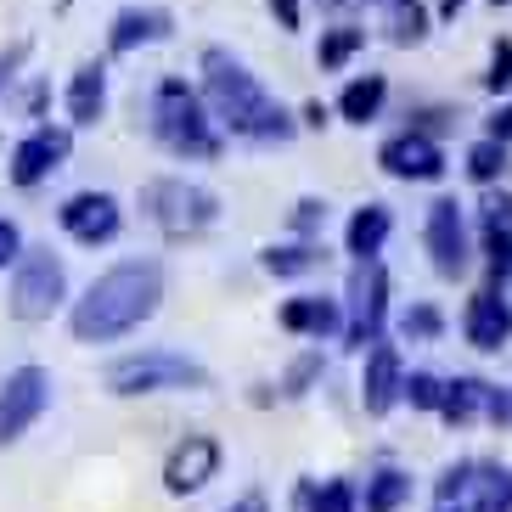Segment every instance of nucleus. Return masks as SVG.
I'll return each mask as SVG.
<instances>
[{"instance_id":"nucleus-38","label":"nucleus","mask_w":512,"mask_h":512,"mask_svg":"<svg viewBox=\"0 0 512 512\" xmlns=\"http://www.w3.org/2000/svg\"><path fill=\"white\" fill-rule=\"evenodd\" d=\"M271 17L282 34H299L304 29V0H271Z\"/></svg>"},{"instance_id":"nucleus-7","label":"nucleus","mask_w":512,"mask_h":512,"mask_svg":"<svg viewBox=\"0 0 512 512\" xmlns=\"http://www.w3.org/2000/svg\"><path fill=\"white\" fill-rule=\"evenodd\" d=\"M389 327V271L383 259H355L344 287V349L366 355Z\"/></svg>"},{"instance_id":"nucleus-27","label":"nucleus","mask_w":512,"mask_h":512,"mask_svg":"<svg viewBox=\"0 0 512 512\" xmlns=\"http://www.w3.org/2000/svg\"><path fill=\"white\" fill-rule=\"evenodd\" d=\"M507 141H496V136H479L473 147L462 152V169H467V181L473 186H501L507 181Z\"/></svg>"},{"instance_id":"nucleus-33","label":"nucleus","mask_w":512,"mask_h":512,"mask_svg":"<svg viewBox=\"0 0 512 512\" xmlns=\"http://www.w3.org/2000/svg\"><path fill=\"white\" fill-rule=\"evenodd\" d=\"M484 91L496 96V102L512 91V40H507V34H496V40H490V68H484Z\"/></svg>"},{"instance_id":"nucleus-44","label":"nucleus","mask_w":512,"mask_h":512,"mask_svg":"<svg viewBox=\"0 0 512 512\" xmlns=\"http://www.w3.org/2000/svg\"><path fill=\"white\" fill-rule=\"evenodd\" d=\"M467 512H512V507H501L496 496H473V507H467Z\"/></svg>"},{"instance_id":"nucleus-13","label":"nucleus","mask_w":512,"mask_h":512,"mask_svg":"<svg viewBox=\"0 0 512 512\" xmlns=\"http://www.w3.org/2000/svg\"><path fill=\"white\" fill-rule=\"evenodd\" d=\"M400 400H406V361H400V344H383V338H377L361 355V411L366 417H389Z\"/></svg>"},{"instance_id":"nucleus-43","label":"nucleus","mask_w":512,"mask_h":512,"mask_svg":"<svg viewBox=\"0 0 512 512\" xmlns=\"http://www.w3.org/2000/svg\"><path fill=\"white\" fill-rule=\"evenodd\" d=\"M462 6H467V0H439L434 12H439V23H456V17H462Z\"/></svg>"},{"instance_id":"nucleus-28","label":"nucleus","mask_w":512,"mask_h":512,"mask_svg":"<svg viewBox=\"0 0 512 512\" xmlns=\"http://www.w3.org/2000/svg\"><path fill=\"white\" fill-rule=\"evenodd\" d=\"M321 377H327V355H321V349H304V355H293V361H287L276 394H282V400H304L310 389H321Z\"/></svg>"},{"instance_id":"nucleus-5","label":"nucleus","mask_w":512,"mask_h":512,"mask_svg":"<svg viewBox=\"0 0 512 512\" xmlns=\"http://www.w3.org/2000/svg\"><path fill=\"white\" fill-rule=\"evenodd\" d=\"M136 203H141V220L158 226L164 237H175V242L203 237V231L220 220V197H214L209 186L186 181V175H158V181H147Z\"/></svg>"},{"instance_id":"nucleus-19","label":"nucleus","mask_w":512,"mask_h":512,"mask_svg":"<svg viewBox=\"0 0 512 512\" xmlns=\"http://www.w3.org/2000/svg\"><path fill=\"white\" fill-rule=\"evenodd\" d=\"M107 113V62H79L74 79H68V124L74 130H91V124H102Z\"/></svg>"},{"instance_id":"nucleus-42","label":"nucleus","mask_w":512,"mask_h":512,"mask_svg":"<svg viewBox=\"0 0 512 512\" xmlns=\"http://www.w3.org/2000/svg\"><path fill=\"white\" fill-rule=\"evenodd\" d=\"M226 512H271V501H265V490H248V496H237Z\"/></svg>"},{"instance_id":"nucleus-25","label":"nucleus","mask_w":512,"mask_h":512,"mask_svg":"<svg viewBox=\"0 0 512 512\" xmlns=\"http://www.w3.org/2000/svg\"><path fill=\"white\" fill-rule=\"evenodd\" d=\"M406 501H411V473H406V467L383 462V467L366 473V490H361V507L366 512H400Z\"/></svg>"},{"instance_id":"nucleus-12","label":"nucleus","mask_w":512,"mask_h":512,"mask_svg":"<svg viewBox=\"0 0 512 512\" xmlns=\"http://www.w3.org/2000/svg\"><path fill=\"white\" fill-rule=\"evenodd\" d=\"M377 169L389 175V181H445V147H439L428 130H417V124H406L400 136H389L383 147H377Z\"/></svg>"},{"instance_id":"nucleus-8","label":"nucleus","mask_w":512,"mask_h":512,"mask_svg":"<svg viewBox=\"0 0 512 512\" xmlns=\"http://www.w3.org/2000/svg\"><path fill=\"white\" fill-rule=\"evenodd\" d=\"M422 248H428L434 276H445V282L467 276V265H473V231H467V209L456 197H434L428 203V214H422Z\"/></svg>"},{"instance_id":"nucleus-15","label":"nucleus","mask_w":512,"mask_h":512,"mask_svg":"<svg viewBox=\"0 0 512 512\" xmlns=\"http://www.w3.org/2000/svg\"><path fill=\"white\" fill-rule=\"evenodd\" d=\"M209 479H220V439L214 434H186L164 456V490L169 496H197Z\"/></svg>"},{"instance_id":"nucleus-11","label":"nucleus","mask_w":512,"mask_h":512,"mask_svg":"<svg viewBox=\"0 0 512 512\" xmlns=\"http://www.w3.org/2000/svg\"><path fill=\"white\" fill-rule=\"evenodd\" d=\"M57 226L68 231V237L79 242V248H107V242L124 231V203L113 192H74V197H62V209H57Z\"/></svg>"},{"instance_id":"nucleus-1","label":"nucleus","mask_w":512,"mask_h":512,"mask_svg":"<svg viewBox=\"0 0 512 512\" xmlns=\"http://www.w3.org/2000/svg\"><path fill=\"white\" fill-rule=\"evenodd\" d=\"M158 304H164V265L119 259L68 304V332H74V344H119L141 321L158 316Z\"/></svg>"},{"instance_id":"nucleus-47","label":"nucleus","mask_w":512,"mask_h":512,"mask_svg":"<svg viewBox=\"0 0 512 512\" xmlns=\"http://www.w3.org/2000/svg\"><path fill=\"white\" fill-rule=\"evenodd\" d=\"M490 6H496V12H501V6H512V0H490Z\"/></svg>"},{"instance_id":"nucleus-18","label":"nucleus","mask_w":512,"mask_h":512,"mask_svg":"<svg viewBox=\"0 0 512 512\" xmlns=\"http://www.w3.org/2000/svg\"><path fill=\"white\" fill-rule=\"evenodd\" d=\"M169 29H175V17L164 6H124L107 23V57H130L141 46H158V40H169Z\"/></svg>"},{"instance_id":"nucleus-45","label":"nucleus","mask_w":512,"mask_h":512,"mask_svg":"<svg viewBox=\"0 0 512 512\" xmlns=\"http://www.w3.org/2000/svg\"><path fill=\"white\" fill-rule=\"evenodd\" d=\"M434 512H467V507H462V501H439Z\"/></svg>"},{"instance_id":"nucleus-41","label":"nucleus","mask_w":512,"mask_h":512,"mask_svg":"<svg viewBox=\"0 0 512 512\" xmlns=\"http://www.w3.org/2000/svg\"><path fill=\"white\" fill-rule=\"evenodd\" d=\"M332 113H338V107L304 102V107H299V124H304V130H327V124H332Z\"/></svg>"},{"instance_id":"nucleus-3","label":"nucleus","mask_w":512,"mask_h":512,"mask_svg":"<svg viewBox=\"0 0 512 512\" xmlns=\"http://www.w3.org/2000/svg\"><path fill=\"white\" fill-rule=\"evenodd\" d=\"M147 130L158 136V147L175 152V158L214 164V158L226 152V130L214 124V113H209V102H203V91H197V85H186V79H158Z\"/></svg>"},{"instance_id":"nucleus-29","label":"nucleus","mask_w":512,"mask_h":512,"mask_svg":"<svg viewBox=\"0 0 512 512\" xmlns=\"http://www.w3.org/2000/svg\"><path fill=\"white\" fill-rule=\"evenodd\" d=\"M400 338L406 344H439L445 338V316H439L434 304H406L400 310Z\"/></svg>"},{"instance_id":"nucleus-14","label":"nucleus","mask_w":512,"mask_h":512,"mask_svg":"<svg viewBox=\"0 0 512 512\" xmlns=\"http://www.w3.org/2000/svg\"><path fill=\"white\" fill-rule=\"evenodd\" d=\"M462 338L479 355H501V349L512 344V293L507 287H479L473 299H467V310H462Z\"/></svg>"},{"instance_id":"nucleus-21","label":"nucleus","mask_w":512,"mask_h":512,"mask_svg":"<svg viewBox=\"0 0 512 512\" xmlns=\"http://www.w3.org/2000/svg\"><path fill=\"white\" fill-rule=\"evenodd\" d=\"M389 237H394V209L389 203H361L344 226V254L349 259H377Z\"/></svg>"},{"instance_id":"nucleus-35","label":"nucleus","mask_w":512,"mask_h":512,"mask_svg":"<svg viewBox=\"0 0 512 512\" xmlns=\"http://www.w3.org/2000/svg\"><path fill=\"white\" fill-rule=\"evenodd\" d=\"M473 496H496L501 507H512V467L479 462V490H473Z\"/></svg>"},{"instance_id":"nucleus-6","label":"nucleus","mask_w":512,"mask_h":512,"mask_svg":"<svg viewBox=\"0 0 512 512\" xmlns=\"http://www.w3.org/2000/svg\"><path fill=\"white\" fill-rule=\"evenodd\" d=\"M62 304H68V265L51 248H23V259L12 265V293H6L12 321L34 327V321H51Z\"/></svg>"},{"instance_id":"nucleus-24","label":"nucleus","mask_w":512,"mask_h":512,"mask_svg":"<svg viewBox=\"0 0 512 512\" xmlns=\"http://www.w3.org/2000/svg\"><path fill=\"white\" fill-rule=\"evenodd\" d=\"M490 389H496V383H484V377H473V372H456L451 383H445V406H439V417L451 422V428L479 422L484 411H490Z\"/></svg>"},{"instance_id":"nucleus-23","label":"nucleus","mask_w":512,"mask_h":512,"mask_svg":"<svg viewBox=\"0 0 512 512\" xmlns=\"http://www.w3.org/2000/svg\"><path fill=\"white\" fill-rule=\"evenodd\" d=\"M383 102H389V79L383 74H355L344 91H338V119L355 124V130H366V124L383 113Z\"/></svg>"},{"instance_id":"nucleus-20","label":"nucleus","mask_w":512,"mask_h":512,"mask_svg":"<svg viewBox=\"0 0 512 512\" xmlns=\"http://www.w3.org/2000/svg\"><path fill=\"white\" fill-rule=\"evenodd\" d=\"M327 265V248L316 237H293V242H271L259 248V271L276 276V282H299V276H316Z\"/></svg>"},{"instance_id":"nucleus-9","label":"nucleus","mask_w":512,"mask_h":512,"mask_svg":"<svg viewBox=\"0 0 512 512\" xmlns=\"http://www.w3.org/2000/svg\"><path fill=\"white\" fill-rule=\"evenodd\" d=\"M51 411V372L46 366H17L0 383V451L17 445L34 422Z\"/></svg>"},{"instance_id":"nucleus-22","label":"nucleus","mask_w":512,"mask_h":512,"mask_svg":"<svg viewBox=\"0 0 512 512\" xmlns=\"http://www.w3.org/2000/svg\"><path fill=\"white\" fill-rule=\"evenodd\" d=\"M434 17L439 12H428L422 0H383V40L400 46V51H411V46H422V40L434 34Z\"/></svg>"},{"instance_id":"nucleus-37","label":"nucleus","mask_w":512,"mask_h":512,"mask_svg":"<svg viewBox=\"0 0 512 512\" xmlns=\"http://www.w3.org/2000/svg\"><path fill=\"white\" fill-rule=\"evenodd\" d=\"M29 62V40H12V46L0 51V96L12 91V79H17V68Z\"/></svg>"},{"instance_id":"nucleus-31","label":"nucleus","mask_w":512,"mask_h":512,"mask_svg":"<svg viewBox=\"0 0 512 512\" xmlns=\"http://www.w3.org/2000/svg\"><path fill=\"white\" fill-rule=\"evenodd\" d=\"M304 512H361V490L349 479H327V484H316V496H310Z\"/></svg>"},{"instance_id":"nucleus-39","label":"nucleus","mask_w":512,"mask_h":512,"mask_svg":"<svg viewBox=\"0 0 512 512\" xmlns=\"http://www.w3.org/2000/svg\"><path fill=\"white\" fill-rule=\"evenodd\" d=\"M484 136H496V141H507V147H512V96L490 107V119H484Z\"/></svg>"},{"instance_id":"nucleus-46","label":"nucleus","mask_w":512,"mask_h":512,"mask_svg":"<svg viewBox=\"0 0 512 512\" xmlns=\"http://www.w3.org/2000/svg\"><path fill=\"white\" fill-rule=\"evenodd\" d=\"M321 6H327V12H344V6H349V0H321Z\"/></svg>"},{"instance_id":"nucleus-26","label":"nucleus","mask_w":512,"mask_h":512,"mask_svg":"<svg viewBox=\"0 0 512 512\" xmlns=\"http://www.w3.org/2000/svg\"><path fill=\"white\" fill-rule=\"evenodd\" d=\"M361 51H366V29H355V23H332V29H321V40H316V68L321 74H344Z\"/></svg>"},{"instance_id":"nucleus-34","label":"nucleus","mask_w":512,"mask_h":512,"mask_svg":"<svg viewBox=\"0 0 512 512\" xmlns=\"http://www.w3.org/2000/svg\"><path fill=\"white\" fill-rule=\"evenodd\" d=\"M327 231V197H299L293 203V237H321Z\"/></svg>"},{"instance_id":"nucleus-40","label":"nucleus","mask_w":512,"mask_h":512,"mask_svg":"<svg viewBox=\"0 0 512 512\" xmlns=\"http://www.w3.org/2000/svg\"><path fill=\"white\" fill-rule=\"evenodd\" d=\"M417 119H422L417 130H428V136H434V130H451V124L462 119V113H456V107H422Z\"/></svg>"},{"instance_id":"nucleus-2","label":"nucleus","mask_w":512,"mask_h":512,"mask_svg":"<svg viewBox=\"0 0 512 512\" xmlns=\"http://www.w3.org/2000/svg\"><path fill=\"white\" fill-rule=\"evenodd\" d=\"M197 74H203V102H209L214 124L226 130V136L237 141H259V147H271V141H293L304 130L293 113H287L282 102H276L265 85H259V74H248V62L231 57L226 46H209L203 57H197Z\"/></svg>"},{"instance_id":"nucleus-30","label":"nucleus","mask_w":512,"mask_h":512,"mask_svg":"<svg viewBox=\"0 0 512 512\" xmlns=\"http://www.w3.org/2000/svg\"><path fill=\"white\" fill-rule=\"evenodd\" d=\"M445 383H451V377H439V372H406V406L411 411H434L439 417V406H445Z\"/></svg>"},{"instance_id":"nucleus-16","label":"nucleus","mask_w":512,"mask_h":512,"mask_svg":"<svg viewBox=\"0 0 512 512\" xmlns=\"http://www.w3.org/2000/svg\"><path fill=\"white\" fill-rule=\"evenodd\" d=\"M484 203H479V248H484V265H490V282L512 293V192H496L484 186Z\"/></svg>"},{"instance_id":"nucleus-10","label":"nucleus","mask_w":512,"mask_h":512,"mask_svg":"<svg viewBox=\"0 0 512 512\" xmlns=\"http://www.w3.org/2000/svg\"><path fill=\"white\" fill-rule=\"evenodd\" d=\"M68 152H74V130H62V124H34L29 136L12 147L6 175H12L17 192H34L40 181H51V175L68 164Z\"/></svg>"},{"instance_id":"nucleus-17","label":"nucleus","mask_w":512,"mask_h":512,"mask_svg":"<svg viewBox=\"0 0 512 512\" xmlns=\"http://www.w3.org/2000/svg\"><path fill=\"white\" fill-rule=\"evenodd\" d=\"M276 327L293 332V338H316V344L344 338V299H327V293H293V299H282V310H276Z\"/></svg>"},{"instance_id":"nucleus-4","label":"nucleus","mask_w":512,"mask_h":512,"mask_svg":"<svg viewBox=\"0 0 512 512\" xmlns=\"http://www.w3.org/2000/svg\"><path fill=\"white\" fill-rule=\"evenodd\" d=\"M107 394L136 400V394H203L214 389V372L181 349H141V355H119L102 372Z\"/></svg>"},{"instance_id":"nucleus-32","label":"nucleus","mask_w":512,"mask_h":512,"mask_svg":"<svg viewBox=\"0 0 512 512\" xmlns=\"http://www.w3.org/2000/svg\"><path fill=\"white\" fill-rule=\"evenodd\" d=\"M473 490H479V462H451L434 479V496L439 501H467Z\"/></svg>"},{"instance_id":"nucleus-36","label":"nucleus","mask_w":512,"mask_h":512,"mask_svg":"<svg viewBox=\"0 0 512 512\" xmlns=\"http://www.w3.org/2000/svg\"><path fill=\"white\" fill-rule=\"evenodd\" d=\"M23 248H29V242H23V231H17V220L0 214V271H12L17 259H23Z\"/></svg>"}]
</instances>
